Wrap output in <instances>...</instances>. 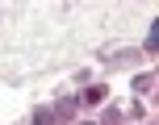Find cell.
Segmentation results:
<instances>
[{
	"mask_svg": "<svg viewBox=\"0 0 159 125\" xmlns=\"http://www.w3.org/2000/svg\"><path fill=\"white\" fill-rule=\"evenodd\" d=\"M105 96H109V92H105V84H92V88H88L84 96H80V100H88V104H101Z\"/></svg>",
	"mask_w": 159,
	"mask_h": 125,
	"instance_id": "7a4b0ae2",
	"label": "cell"
},
{
	"mask_svg": "<svg viewBox=\"0 0 159 125\" xmlns=\"http://www.w3.org/2000/svg\"><path fill=\"white\" fill-rule=\"evenodd\" d=\"M34 125H55V113H50V109H38V113H34Z\"/></svg>",
	"mask_w": 159,
	"mask_h": 125,
	"instance_id": "5b68a950",
	"label": "cell"
},
{
	"mask_svg": "<svg viewBox=\"0 0 159 125\" xmlns=\"http://www.w3.org/2000/svg\"><path fill=\"white\" fill-rule=\"evenodd\" d=\"M84 125H96V121H84Z\"/></svg>",
	"mask_w": 159,
	"mask_h": 125,
	"instance_id": "52a82bcc",
	"label": "cell"
},
{
	"mask_svg": "<svg viewBox=\"0 0 159 125\" xmlns=\"http://www.w3.org/2000/svg\"><path fill=\"white\" fill-rule=\"evenodd\" d=\"M134 92L143 96V92H155V75H138L134 79Z\"/></svg>",
	"mask_w": 159,
	"mask_h": 125,
	"instance_id": "277c9868",
	"label": "cell"
},
{
	"mask_svg": "<svg viewBox=\"0 0 159 125\" xmlns=\"http://www.w3.org/2000/svg\"><path fill=\"white\" fill-rule=\"evenodd\" d=\"M101 125H121V113H117V109H109V113L101 117Z\"/></svg>",
	"mask_w": 159,
	"mask_h": 125,
	"instance_id": "8992f818",
	"label": "cell"
},
{
	"mask_svg": "<svg viewBox=\"0 0 159 125\" xmlns=\"http://www.w3.org/2000/svg\"><path fill=\"white\" fill-rule=\"evenodd\" d=\"M147 54H159V21H151L147 29Z\"/></svg>",
	"mask_w": 159,
	"mask_h": 125,
	"instance_id": "3957f363",
	"label": "cell"
},
{
	"mask_svg": "<svg viewBox=\"0 0 159 125\" xmlns=\"http://www.w3.org/2000/svg\"><path fill=\"white\" fill-rule=\"evenodd\" d=\"M75 109H80V100H75V96H67V100H59L50 113H55V121H67V117H75Z\"/></svg>",
	"mask_w": 159,
	"mask_h": 125,
	"instance_id": "6da1fadb",
	"label": "cell"
}]
</instances>
